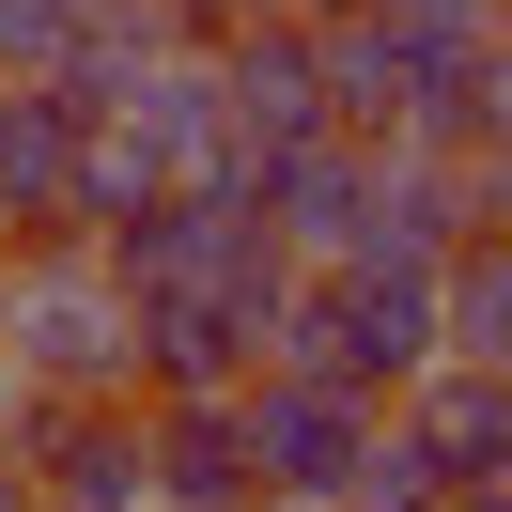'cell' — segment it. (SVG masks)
Here are the masks:
<instances>
[{
	"instance_id": "1",
	"label": "cell",
	"mask_w": 512,
	"mask_h": 512,
	"mask_svg": "<svg viewBox=\"0 0 512 512\" xmlns=\"http://www.w3.org/2000/svg\"><path fill=\"white\" fill-rule=\"evenodd\" d=\"M0 373L47 388V404H140V311L78 233L0 249Z\"/></svg>"
},
{
	"instance_id": "2",
	"label": "cell",
	"mask_w": 512,
	"mask_h": 512,
	"mask_svg": "<svg viewBox=\"0 0 512 512\" xmlns=\"http://www.w3.org/2000/svg\"><path fill=\"white\" fill-rule=\"evenodd\" d=\"M264 357L357 388V404H388V388L435 357V264H419V249H326V264H295L280 342H264Z\"/></svg>"
},
{
	"instance_id": "3",
	"label": "cell",
	"mask_w": 512,
	"mask_h": 512,
	"mask_svg": "<svg viewBox=\"0 0 512 512\" xmlns=\"http://www.w3.org/2000/svg\"><path fill=\"white\" fill-rule=\"evenodd\" d=\"M233 419H249V481L295 497V512H373V497L419 481L404 435H388V404H357V388H326V373H280V357L233 388Z\"/></svg>"
},
{
	"instance_id": "4",
	"label": "cell",
	"mask_w": 512,
	"mask_h": 512,
	"mask_svg": "<svg viewBox=\"0 0 512 512\" xmlns=\"http://www.w3.org/2000/svg\"><path fill=\"white\" fill-rule=\"evenodd\" d=\"M388 435H404V466L435 481V497H497V450H512V373H481V357H419V373L388 388Z\"/></svg>"
},
{
	"instance_id": "5",
	"label": "cell",
	"mask_w": 512,
	"mask_h": 512,
	"mask_svg": "<svg viewBox=\"0 0 512 512\" xmlns=\"http://www.w3.org/2000/svg\"><path fill=\"white\" fill-rule=\"evenodd\" d=\"M140 481H156V512H249V419H233V388H140Z\"/></svg>"
},
{
	"instance_id": "6",
	"label": "cell",
	"mask_w": 512,
	"mask_h": 512,
	"mask_svg": "<svg viewBox=\"0 0 512 512\" xmlns=\"http://www.w3.org/2000/svg\"><path fill=\"white\" fill-rule=\"evenodd\" d=\"M16 497L32 512H156V481H140V404H47Z\"/></svg>"
},
{
	"instance_id": "7",
	"label": "cell",
	"mask_w": 512,
	"mask_h": 512,
	"mask_svg": "<svg viewBox=\"0 0 512 512\" xmlns=\"http://www.w3.org/2000/svg\"><path fill=\"white\" fill-rule=\"evenodd\" d=\"M78 156L94 125L47 78H0V233H78Z\"/></svg>"
},
{
	"instance_id": "8",
	"label": "cell",
	"mask_w": 512,
	"mask_h": 512,
	"mask_svg": "<svg viewBox=\"0 0 512 512\" xmlns=\"http://www.w3.org/2000/svg\"><path fill=\"white\" fill-rule=\"evenodd\" d=\"M435 357L512 373V249H497V218H481L466 249H435Z\"/></svg>"
},
{
	"instance_id": "9",
	"label": "cell",
	"mask_w": 512,
	"mask_h": 512,
	"mask_svg": "<svg viewBox=\"0 0 512 512\" xmlns=\"http://www.w3.org/2000/svg\"><path fill=\"white\" fill-rule=\"evenodd\" d=\"M0 512H32V497H16V481H0Z\"/></svg>"
},
{
	"instance_id": "10",
	"label": "cell",
	"mask_w": 512,
	"mask_h": 512,
	"mask_svg": "<svg viewBox=\"0 0 512 512\" xmlns=\"http://www.w3.org/2000/svg\"><path fill=\"white\" fill-rule=\"evenodd\" d=\"M249 512H295V497H249Z\"/></svg>"
}]
</instances>
